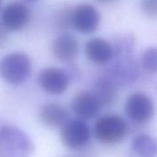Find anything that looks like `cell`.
I'll use <instances>...</instances> for the list:
<instances>
[{
  "label": "cell",
  "mask_w": 157,
  "mask_h": 157,
  "mask_svg": "<svg viewBox=\"0 0 157 157\" xmlns=\"http://www.w3.org/2000/svg\"><path fill=\"white\" fill-rule=\"evenodd\" d=\"M34 144L21 128L4 125L0 127V157H31Z\"/></svg>",
  "instance_id": "6da1fadb"
},
{
  "label": "cell",
  "mask_w": 157,
  "mask_h": 157,
  "mask_svg": "<svg viewBox=\"0 0 157 157\" xmlns=\"http://www.w3.org/2000/svg\"><path fill=\"white\" fill-rule=\"evenodd\" d=\"M114 60L107 68L106 77L117 87L129 85L137 81L140 74L139 64L132 56V50H114Z\"/></svg>",
  "instance_id": "7a4b0ae2"
},
{
  "label": "cell",
  "mask_w": 157,
  "mask_h": 157,
  "mask_svg": "<svg viewBox=\"0 0 157 157\" xmlns=\"http://www.w3.org/2000/svg\"><path fill=\"white\" fill-rule=\"evenodd\" d=\"M32 72L30 57L21 52L11 53L0 61V78L11 85L24 83Z\"/></svg>",
  "instance_id": "3957f363"
},
{
  "label": "cell",
  "mask_w": 157,
  "mask_h": 157,
  "mask_svg": "<svg viewBox=\"0 0 157 157\" xmlns=\"http://www.w3.org/2000/svg\"><path fill=\"white\" fill-rule=\"evenodd\" d=\"M94 131L95 138L100 142L117 144L125 139L128 133V125L121 117L107 115L96 121Z\"/></svg>",
  "instance_id": "277c9868"
},
{
  "label": "cell",
  "mask_w": 157,
  "mask_h": 157,
  "mask_svg": "<svg viewBox=\"0 0 157 157\" xmlns=\"http://www.w3.org/2000/svg\"><path fill=\"white\" fill-rule=\"evenodd\" d=\"M91 129L82 119H68L60 130L61 142L68 149L81 150L90 140Z\"/></svg>",
  "instance_id": "5b68a950"
},
{
  "label": "cell",
  "mask_w": 157,
  "mask_h": 157,
  "mask_svg": "<svg viewBox=\"0 0 157 157\" xmlns=\"http://www.w3.org/2000/svg\"><path fill=\"white\" fill-rule=\"evenodd\" d=\"M101 22L99 11L90 4H80L70 13V25L83 34L94 33Z\"/></svg>",
  "instance_id": "8992f818"
},
{
  "label": "cell",
  "mask_w": 157,
  "mask_h": 157,
  "mask_svg": "<svg viewBox=\"0 0 157 157\" xmlns=\"http://www.w3.org/2000/svg\"><path fill=\"white\" fill-rule=\"evenodd\" d=\"M127 117L135 123H146L150 121L155 113L152 100L145 94L135 93L129 95L125 104Z\"/></svg>",
  "instance_id": "52a82bcc"
},
{
  "label": "cell",
  "mask_w": 157,
  "mask_h": 157,
  "mask_svg": "<svg viewBox=\"0 0 157 157\" xmlns=\"http://www.w3.org/2000/svg\"><path fill=\"white\" fill-rule=\"evenodd\" d=\"M71 77L67 70L50 67L42 69L38 75L37 81L40 87L50 94H64L70 83Z\"/></svg>",
  "instance_id": "ba28073f"
},
{
  "label": "cell",
  "mask_w": 157,
  "mask_h": 157,
  "mask_svg": "<svg viewBox=\"0 0 157 157\" xmlns=\"http://www.w3.org/2000/svg\"><path fill=\"white\" fill-rule=\"evenodd\" d=\"M71 108L82 119H92L100 113L103 105L94 91L83 90L74 95Z\"/></svg>",
  "instance_id": "9c48e42d"
},
{
  "label": "cell",
  "mask_w": 157,
  "mask_h": 157,
  "mask_svg": "<svg viewBox=\"0 0 157 157\" xmlns=\"http://www.w3.org/2000/svg\"><path fill=\"white\" fill-rule=\"evenodd\" d=\"M31 13L26 5L11 2L5 7L1 14V24L7 31H20L29 22Z\"/></svg>",
  "instance_id": "30bf717a"
},
{
  "label": "cell",
  "mask_w": 157,
  "mask_h": 157,
  "mask_svg": "<svg viewBox=\"0 0 157 157\" xmlns=\"http://www.w3.org/2000/svg\"><path fill=\"white\" fill-rule=\"evenodd\" d=\"M52 52L55 57L59 61L70 63L78 56V43L71 34L63 33L54 40Z\"/></svg>",
  "instance_id": "8fae6325"
},
{
  "label": "cell",
  "mask_w": 157,
  "mask_h": 157,
  "mask_svg": "<svg viewBox=\"0 0 157 157\" xmlns=\"http://www.w3.org/2000/svg\"><path fill=\"white\" fill-rule=\"evenodd\" d=\"M85 54L92 63L105 65L113 58V45L102 38H92L85 44Z\"/></svg>",
  "instance_id": "7c38bea8"
},
{
  "label": "cell",
  "mask_w": 157,
  "mask_h": 157,
  "mask_svg": "<svg viewBox=\"0 0 157 157\" xmlns=\"http://www.w3.org/2000/svg\"><path fill=\"white\" fill-rule=\"evenodd\" d=\"M41 121L47 127L59 128L68 120L67 111L60 105L49 103L44 105L39 114Z\"/></svg>",
  "instance_id": "4fadbf2b"
},
{
  "label": "cell",
  "mask_w": 157,
  "mask_h": 157,
  "mask_svg": "<svg viewBox=\"0 0 157 157\" xmlns=\"http://www.w3.org/2000/svg\"><path fill=\"white\" fill-rule=\"evenodd\" d=\"M94 94L100 100L103 107L111 106L117 98V86L106 77L101 78L94 84Z\"/></svg>",
  "instance_id": "5bb4252c"
},
{
  "label": "cell",
  "mask_w": 157,
  "mask_h": 157,
  "mask_svg": "<svg viewBox=\"0 0 157 157\" xmlns=\"http://www.w3.org/2000/svg\"><path fill=\"white\" fill-rule=\"evenodd\" d=\"M131 146L140 157H156L157 140L147 134H140L133 138Z\"/></svg>",
  "instance_id": "9a60e30c"
},
{
  "label": "cell",
  "mask_w": 157,
  "mask_h": 157,
  "mask_svg": "<svg viewBox=\"0 0 157 157\" xmlns=\"http://www.w3.org/2000/svg\"><path fill=\"white\" fill-rule=\"evenodd\" d=\"M142 67L151 73H157V46L147 48L141 55Z\"/></svg>",
  "instance_id": "2e32d148"
},
{
  "label": "cell",
  "mask_w": 157,
  "mask_h": 157,
  "mask_svg": "<svg viewBox=\"0 0 157 157\" xmlns=\"http://www.w3.org/2000/svg\"><path fill=\"white\" fill-rule=\"evenodd\" d=\"M141 13L150 20H157V0H140Z\"/></svg>",
  "instance_id": "e0dca14e"
},
{
  "label": "cell",
  "mask_w": 157,
  "mask_h": 157,
  "mask_svg": "<svg viewBox=\"0 0 157 157\" xmlns=\"http://www.w3.org/2000/svg\"><path fill=\"white\" fill-rule=\"evenodd\" d=\"M70 11H67V10H63L60 12V15L57 17V21H56V24L60 27H67L68 25H70Z\"/></svg>",
  "instance_id": "ac0fdd59"
},
{
  "label": "cell",
  "mask_w": 157,
  "mask_h": 157,
  "mask_svg": "<svg viewBox=\"0 0 157 157\" xmlns=\"http://www.w3.org/2000/svg\"><path fill=\"white\" fill-rule=\"evenodd\" d=\"M5 30H6V29L2 26V24L0 25V44H2L5 42L6 38H7Z\"/></svg>",
  "instance_id": "d6986e66"
},
{
  "label": "cell",
  "mask_w": 157,
  "mask_h": 157,
  "mask_svg": "<svg viewBox=\"0 0 157 157\" xmlns=\"http://www.w3.org/2000/svg\"><path fill=\"white\" fill-rule=\"evenodd\" d=\"M97 1H100V2H107V1H111V0H97Z\"/></svg>",
  "instance_id": "ffe728a7"
},
{
  "label": "cell",
  "mask_w": 157,
  "mask_h": 157,
  "mask_svg": "<svg viewBox=\"0 0 157 157\" xmlns=\"http://www.w3.org/2000/svg\"><path fill=\"white\" fill-rule=\"evenodd\" d=\"M26 1H30V2H35L37 0H26Z\"/></svg>",
  "instance_id": "44dd1931"
},
{
  "label": "cell",
  "mask_w": 157,
  "mask_h": 157,
  "mask_svg": "<svg viewBox=\"0 0 157 157\" xmlns=\"http://www.w3.org/2000/svg\"><path fill=\"white\" fill-rule=\"evenodd\" d=\"M0 5H1V0H0Z\"/></svg>",
  "instance_id": "7402d4cb"
},
{
  "label": "cell",
  "mask_w": 157,
  "mask_h": 157,
  "mask_svg": "<svg viewBox=\"0 0 157 157\" xmlns=\"http://www.w3.org/2000/svg\"><path fill=\"white\" fill-rule=\"evenodd\" d=\"M156 89H157V87H156Z\"/></svg>",
  "instance_id": "603a6c76"
}]
</instances>
